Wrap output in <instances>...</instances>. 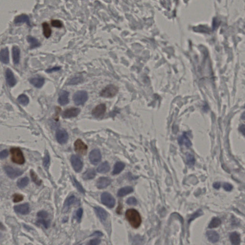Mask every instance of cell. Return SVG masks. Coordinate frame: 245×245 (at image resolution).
<instances>
[{
    "label": "cell",
    "mask_w": 245,
    "mask_h": 245,
    "mask_svg": "<svg viewBox=\"0 0 245 245\" xmlns=\"http://www.w3.org/2000/svg\"><path fill=\"white\" fill-rule=\"evenodd\" d=\"M230 239L232 244L239 245L240 243V236L237 232H233L230 235Z\"/></svg>",
    "instance_id": "4316f807"
},
{
    "label": "cell",
    "mask_w": 245,
    "mask_h": 245,
    "mask_svg": "<svg viewBox=\"0 0 245 245\" xmlns=\"http://www.w3.org/2000/svg\"><path fill=\"white\" fill-rule=\"evenodd\" d=\"M96 175V172L93 169H89L83 173L82 178L85 180H91L94 179Z\"/></svg>",
    "instance_id": "484cf974"
},
{
    "label": "cell",
    "mask_w": 245,
    "mask_h": 245,
    "mask_svg": "<svg viewBox=\"0 0 245 245\" xmlns=\"http://www.w3.org/2000/svg\"><path fill=\"white\" fill-rule=\"evenodd\" d=\"M125 167V164L122 162H118L114 165L112 174L113 175L118 174L122 171Z\"/></svg>",
    "instance_id": "83f0119b"
},
{
    "label": "cell",
    "mask_w": 245,
    "mask_h": 245,
    "mask_svg": "<svg viewBox=\"0 0 245 245\" xmlns=\"http://www.w3.org/2000/svg\"><path fill=\"white\" fill-rule=\"evenodd\" d=\"M4 169L8 176L12 179L17 178V177L22 175L24 173L23 171L20 169L13 168L12 167L9 166L5 167Z\"/></svg>",
    "instance_id": "8992f818"
},
{
    "label": "cell",
    "mask_w": 245,
    "mask_h": 245,
    "mask_svg": "<svg viewBox=\"0 0 245 245\" xmlns=\"http://www.w3.org/2000/svg\"><path fill=\"white\" fill-rule=\"evenodd\" d=\"M118 92V88L114 85H107L100 92V96L104 98H112Z\"/></svg>",
    "instance_id": "3957f363"
},
{
    "label": "cell",
    "mask_w": 245,
    "mask_h": 245,
    "mask_svg": "<svg viewBox=\"0 0 245 245\" xmlns=\"http://www.w3.org/2000/svg\"><path fill=\"white\" fill-rule=\"evenodd\" d=\"M133 192L132 187L126 186L120 189L118 192V195L119 197H123Z\"/></svg>",
    "instance_id": "d4e9b609"
},
{
    "label": "cell",
    "mask_w": 245,
    "mask_h": 245,
    "mask_svg": "<svg viewBox=\"0 0 245 245\" xmlns=\"http://www.w3.org/2000/svg\"><path fill=\"white\" fill-rule=\"evenodd\" d=\"M111 183V179L109 178L101 177V178H100L97 181V187L98 189H104L110 185Z\"/></svg>",
    "instance_id": "5bb4252c"
},
{
    "label": "cell",
    "mask_w": 245,
    "mask_h": 245,
    "mask_svg": "<svg viewBox=\"0 0 245 245\" xmlns=\"http://www.w3.org/2000/svg\"><path fill=\"white\" fill-rule=\"evenodd\" d=\"M0 60L5 64L9 62V50L7 48H5L0 51Z\"/></svg>",
    "instance_id": "e0dca14e"
},
{
    "label": "cell",
    "mask_w": 245,
    "mask_h": 245,
    "mask_svg": "<svg viewBox=\"0 0 245 245\" xmlns=\"http://www.w3.org/2000/svg\"><path fill=\"white\" fill-rule=\"evenodd\" d=\"M92 236H103V233L101 232H99V231H96V232H94L92 234Z\"/></svg>",
    "instance_id": "f5cc1de1"
},
{
    "label": "cell",
    "mask_w": 245,
    "mask_h": 245,
    "mask_svg": "<svg viewBox=\"0 0 245 245\" xmlns=\"http://www.w3.org/2000/svg\"><path fill=\"white\" fill-rule=\"evenodd\" d=\"M101 201L104 205L109 208H113L116 204V200L110 193H104L101 195Z\"/></svg>",
    "instance_id": "5b68a950"
},
{
    "label": "cell",
    "mask_w": 245,
    "mask_h": 245,
    "mask_svg": "<svg viewBox=\"0 0 245 245\" xmlns=\"http://www.w3.org/2000/svg\"><path fill=\"white\" fill-rule=\"evenodd\" d=\"M30 82L36 88H40L44 84L45 80L42 77L34 78L30 80Z\"/></svg>",
    "instance_id": "7402d4cb"
},
{
    "label": "cell",
    "mask_w": 245,
    "mask_h": 245,
    "mask_svg": "<svg viewBox=\"0 0 245 245\" xmlns=\"http://www.w3.org/2000/svg\"><path fill=\"white\" fill-rule=\"evenodd\" d=\"M37 216L38 218H48V214L46 211H41L37 213Z\"/></svg>",
    "instance_id": "f6af8a7d"
},
{
    "label": "cell",
    "mask_w": 245,
    "mask_h": 245,
    "mask_svg": "<svg viewBox=\"0 0 245 245\" xmlns=\"http://www.w3.org/2000/svg\"><path fill=\"white\" fill-rule=\"evenodd\" d=\"M125 217L131 226L135 228L139 227L141 222V216L138 211L134 209H130L126 211Z\"/></svg>",
    "instance_id": "6da1fadb"
},
{
    "label": "cell",
    "mask_w": 245,
    "mask_h": 245,
    "mask_svg": "<svg viewBox=\"0 0 245 245\" xmlns=\"http://www.w3.org/2000/svg\"><path fill=\"white\" fill-rule=\"evenodd\" d=\"M186 159H187V165L189 167H193L195 165V157L193 155L191 154H188L186 155Z\"/></svg>",
    "instance_id": "8d00e7d4"
},
{
    "label": "cell",
    "mask_w": 245,
    "mask_h": 245,
    "mask_svg": "<svg viewBox=\"0 0 245 245\" xmlns=\"http://www.w3.org/2000/svg\"><path fill=\"white\" fill-rule=\"evenodd\" d=\"M73 183L75 186V187L77 188L78 190L79 191V192H80L81 193H84L85 190L83 189V187L81 185V184L77 181V180H76V179L74 177L73 178Z\"/></svg>",
    "instance_id": "74e56055"
},
{
    "label": "cell",
    "mask_w": 245,
    "mask_h": 245,
    "mask_svg": "<svg viewBox=\"0 0 245 245\" xmlns=\"http://www.w3.org/2000/svg\"><path fill=\"white\" fill-rule=\"evenodd\" d=\"M80 110L79 108L72 107L68 109L63 112L62 114L63 118H74L78 116L80 113Z\"/></svg>",
    "instance_id": "7c38bea8"
},
{
    "label": "cell",
    "mask_w": 245,
    "mask_h": 245,
    "mask_svg": "<svg viewBox=\"0 0 245 245\" xmlns=\"http://www.w3.org/2000/svg\"><path fill=\"white\" fill-rule=\"evenodd\" d=\"M15 212L22 215H26L30 212V206L28 203L21 204L14 207Z\"/></svg>",
    "instance_id": "4fadbf2b"
},
{
    "label": "cell",
    "mask_w": 245,
    "mask_h": 245,
    "mask_svg": "<svg viewBox=\"0 0 245 245\" xmlns=\"http://www.w3.org/2000/svg\"><path fill=\"white\" fill-rule=\"evenodd\" d=\"M60 68L59 67H53L52 68H49V69L46 70V72H47L48 73H50V72H53V71H58V70H60Z\"/></svg>",
    "instance_id": "681fc988"
},
{
    "label": "cell",
    "mask_w": 245,
    "mask_h": 245,
    "mask_svg": "<svg viewBox=\"0 0 245 245\" xmlns=\"http://www.w3.org/2000/svg\"><path fill=\"white\" fill-rule=\"evenodd\" d=\"M43 33L46 38H49L51 34V30L49 25L46 23H44L43 24Z\"/></svg>",
    "instance_id": "d6a6232c"
},
{
    "label": "cell",
    "mask_w": 245,
    "mask_h": 245,
    "mask_svg": "<svg viewBox=\"0 0 245 245\" xmlns=\"http://www.w3.org/2000/svg\"><path fill=\"white\" fill-rule=\"evenodd\" d=\"M30 175L31 177L32 180L34 183H35L37 185H40L42 183L41 180L39 179L37 175L35 172L33 170L30 171Z\"/></svg>",
    "instance_id": "d590c367"
},
{
    "label": "cell",
    "mask_w": 245,
    "mask_h": 245,
    "mask_svg": "<svg viewBox=\"0 0 245 245\" xmlns=\"http://www.w3.org/2000/svg\"><path fill=\"white\" fill-rule=\"evenodd\" d=\"M2 233H0V238H2Z\"/></svg>",
    "instance_id": "db71d44e"
},
{
    "label": "cell",
    "mask_w": 245,
    "mask_h": 245,
    "mask_svg": "<svg viewBox=\"0 0 245 245\" xmlns=\"http://www.w3.org/2000/svg\"><path fill=\"white\" fill-rule=\"evenodd\" d=\"M220 186H221V184H220V183H218V182H216L213 184V187H214V188L217 189V190L220 188Z\"/></svg>",
    "instance_id": "816d5d0a"
},
{
    "label": "cell",
    "mask_w": 245,
    "mask_h": 245,
    "mask_svg": "<svg viewBox=\"0 0 245 245\" xmlns=\"http://www.w3.org/2000/svg\"><path fill=\"white\" fill-rule=\"evenodd\" d=\"M106 104H99L92 110V116L96 118H102L106 113Z\"/></svg>",
    "instance_id": "ba28073f"
},
{
    "label": "cell",
    "mask_w": 245,
    "mask_h": 245,
    "mask_svg": "<svg viewBox=\"0 0 245 245\" xmlns=\"http://www.w3.org/2000/svg\"><path fill=\"white\" fill-rule=\"evenodd\" d=\"M206 236L210 242L216 243L219 240V235L214 231H208L206 232Z\"/></svg>",
    "instance_id": "d6986e66"
},
{
    "label": "cell",
    "mask_w": 245,
    "mask_h": 245,
    "mask_svg": "<svg viewBox=\"0 0 245 245\" xmlns=\"http://www.w3.org/2000/svg\"><path fill=\"white\" fill-rule=\"evenodd\" d=\"M24 199V197L22 195L16 193L13 195V201L14 203H18L21 202Z\"/></svg>",
    "instance_id": "60d3db41"
},
{
    "label": "cell",
    "mask_w": 245,
    "mask_h": 245,
    "mask_svg": "<svg viewBox=\"0 0 245 245\" xmlns=\"http://www.w3.org/2000/svg\"><path fill=\"white\" fill-rule=\"evenodd\" d=\"M88 99L87 92L85 91H80L75 93L73 95V100L77 106L84 104Z\"/></svg>",
    "instance_id": "277c9868"
},
{
    "label": "cell",
    "mask_w": 245,
    "mask_h": 245,
    "mask_svg": "<svg viewBox=\"0 0 245 245\" xmlns=\"http://www.w3.org/2000/svg\"><path fill=\"white\" fill-rule=\"evenodd\" d=\"M82 214H83V210L82 208H79L76 212V216H77L78 221L80 222L81 220Z\"/></svg>",
    "instance_id": "7dc6e473"
},
{
    "label": "cell",
    "mask_w": 245,
    "mask_h": 245,
    "mask_svg": "<svg viewBox=\"0 0 245 245\" xmlns=\"http://www.w3.org/2000/svg\"><path fill=\"white\" fill-rule=\"evenodd\" d=\"M70 161L75 171L77 172H80L83 167V163L80 158L76 155H72L71 156Z\"/></svg>",
    "instance_id": "30bf717a"
},
{
    "label": "cell",
    "mask_w": 245,
    "mask_h": 245,
    "mask_svg": "<svg viewBox=\"0 0 245 245\" xmlns=\"http://www.w3.org/2000/svg\"><path fill=\"white\" fill-rule=\"evenodd\" d=\"M51 24H52L53 27H57V28H60V27H62V23L60 21H59V20H53L51 22Z\"/></svg>",
    "instance_id": "ee69618b"
},
{
    "label": "cell",
    "mask_w": 245,
    "mask_h": 245,
    "mask_svg": "<svg viewBox=\"0 0 245 245\" xmlns=\"http://www.w3.org/2000/svg\"><path fill=\"white\" fill-rule=\"evenodd\" d=\"M11 159L15 163L22 165L25 162V159L22 150L18 147H13L10 149Z\"/></svg>",
    "instance_id": "7a4b0ae2"
},
{
    "label": "cell",
    "mask_w": 245,
    "mask_h": 245,
    "mask_svg": "<svg viewBox=\"0 0 245 245\" xmlns=\"http://www.w3.org/2000/svg\"><path fill=\"white\" fill-rule=\"evenodd\" d=\"M74 149L75 151L80 155L86 154L88 147L80 139L77 140L74 143Z\"/></svg>",
    "instance_id": "52a82bcc"
},
{
    "label": "cell",
    "mask_w": 245,
    "mask_h": 245,
    "mask_svg": "<svg viewBox=\"0 0 245 245\" xmlns=\"http://www.w3.org/2000/svg\"><path fill=\"white\" fill-rule=\"evenodd\" d=\"M223 188L227 192H230L233 189V186L228 183H224L223 185Z\"/></svg>",
    "instance_id": "bcb514c9"
},
{
    "label": "cell",
    "mask_w": 245,
    "mask_h": 245,
    "mask_svg": "<svg viewBox=\"0 0 245 245\" xmlns=\"http://www.w3.org/2000/svg\"><path fill=\"white\" fill-rule=\"evenodd\" d=\"M29 181V180L27 177H24L18 180L17 182V185L19 188L22 189L28 185Z\"/></svg>",
    "instance_id": "f546056e"
},
{
    "label": "cell",
    "mask_w": 245,
    "mask_h": 245,
    "mask_svg": "<svg viewBox=\"0 0 245 245\" xmlns=\"http://www.w3.org/2000/svg\"><path fill=\"white\" fill-rule=\"evenodd\" d=\"M77 199H76V198L73 195L70 196L68 199L66 201L65 204H64V207L63 211L64 212H66L68 210V209L70 208V206L72 205V204H74L75 203L77 202Z\"/></svg>",
    "instance_id": "44dd1931"
},
{
    "label": "cell",
    "mask_w": 245,
    "mask_h": 245,
    "mask_svg": "<svg viewBox=\"0 0 245 245\" xmlns=\"http://www.w3.org/2000/svg\"><path fill=\"white\" fill-rule=\"evenodd\" d=\"M90 161L94 165L99 163L102 159L101 152L99 149H94L90 152L89 155Z\"/></svg>",
    "instance_id": "9c48e42d"
},
{
    "label": "cell",
    "mask_w": 245,
    "mask_h": 245,
    "mask_svg": "<svg viewBox=\"0 0 245 245\" xmlns=\"http://www.w3.org/2000/svg\"><path fill=\"white\" fill-rule=\"evenodd\" d=\"M14 22L17 25L23 24L24 23H27V24H29V18L26 15H22L15 17Z\"/></svg>",
    "instance_id": "cb8c5ba5"
},
{
    "label": "cell",
    "mask_w": 245,
    "mask_h": 245,
    "mask_svg": "<svg viewBox=\"0 0 245 245\" xmlns=\"http://www.w3.org/2000/svg\"><path fill=\"white\" fill-rule=\"evenodd\" d=\"M110 167L109 164L107 161L104 162L98 167L97 171L100 173H105L110 170Z\"/></svg>",
    "instance_id": "f1b7e54d"
},
{
    "label": "cell",
    "mask_w": 245,
    "mask_h": 245,
    "mask_svg": "<svg viewBox=\"0 0 245 245\" xmlns=\"http://www.w3.org/2000/svg\"><path fill=\"white\" fill-rule=\"evenodd\" d=\"M47 218H39L37 221V224H42L46 228H48L50 224V221L47 220Z\"/></svg>",
    "instance_id": "836d02e7"
},
{
    "label": "cell",
    "mask_w": 245,
    "mask_h": 245,
    "mask_svg": "<svg viewBox=\"0 0 245 245\" xmlns=\"http://www.w3.org/2000/svg\"><path fill=\"white\" fill-rule=\"evenodd\" d=\"M83 81V78L82 77H78L71 79V80L68 83V85L77 84Z\"/></svg>",
    "instance_id": "f35d334b"
},
{
    "label": "cell",
    "mask_w": 245,
    "mask_h": 245,
    "mask_svg": "<svg viewBox=\"0 0 245 245\" xmlns=\"http://www.w3.org/2000/svg\"><path fill=\"white\" fill-rule=\"evenodd\" d=\"M20 51L19 48L17 46H13L12 48V56L13 62L15 64H18L20 61Z\"/></svg>",
    "instance_id": "ffe728a7"
},
{
    "label": "cell",
    "mask_w": 245,
    "mask_h": 245,
    "mask_svg": "<svg viewBox=\"0 0 245 245\" xmlns=\"http://www.w3.org/2000/svg\"><path fill=\"white\" fill-rule=\"evenodd\" d=\"M126 203L128 205H135L137 204V201L135 198L130 197L126 201Z\"/></svg>",
    "instance_id": "7bdbcfd3"
},
{
    "label": "cell",
    "mask_w": 245,
    "mask_h": 245,
    "mask_svg": "<svg viewBox=\"0 0 245 245\" xmlns=\"http://www.w3.org/2000/svg\"><path fill=\"white\" fill-rule=\"evenodd\" d=\"M8 152L7 150H3L1 152H0V159H5L8 156Z\"/></svg>",
    "instance_id": "c3c4849f"
},
{
    "label": "cell",
    "mask_w": 245,
    "mask_h": 245,
    "mask_svg": "<svg viewBox=\"0 0 245 245\" xmlns=\"http://www.w3.org/2000/svg\"><path fill=\"white\" fill-rule=\"evenodd\" d=\"M17 100L20 104L25 106L27 105L29 103V100L28 97L24 94L19 95L18 97Z\"/></svg>",
    "instance_id": "e575fe53"
},
{
    "label": "cell",
    "mask_w": 245,
    "mask_h": 245,
    "mask_svg": "<svg viewBox=\"0 0 245 245\" xmlns=\"http://www.w3.org/2000/svg\"><path fill=\"white\" fill-rule=\"evenodd\" d=\"M101 242V240L98 239H93L90 242V244L92 245H99Z\"/></svg>",
    "instance_id": "f907efd6"
},
{
    "label": "cell",
    "mask_w": 245,
    "mask_h": 245,
    "mask_svg": "<svg viewBox=\"0 0 245 245\" xmlns=\"http://www.w3.org/2000/svg\"><path fill=\"white\" fill-rule=\"evenodd\" d=\"M27 41L30 44L31 48H37L40 45V43H39V42L37 41V39L30 36H29L27 37Z\"/></svg>",
    "instance_id": "4dcf8cb0"
},
{
    "label": "cell",
    "mask_w": 245,
    "mask_h": 245,
    "mask_svg": "<svg viewBox=\"0 0 245 245\" xmlns=\"http://www.w3.org/2000/svg\"><path fill=\"white\" fill-rule=\"evenodd\" d=\"M94 210L96 214L101 221L102 222L105 221L108 217V214L105 211V210L100 207H95Z\"/></svg>",
    "instance_id": "2e32d148"
},
{
    "label": "cell",
    "mask_w": 245,
    "mask_h": 245,
    "mask_svg": "<svg viewBox=\"0 0 245 245\" xmlns=\"http://www.w3.org/2000/svg\"><path fill=\"white\" fill-rule=\"evenodd\" d=\"M50 163V157L48 154H46L43 159V165L46 168H48Z\"/></svg>",
    "instance_id": "ab89813d"
},
{
    "label": "cell",
    "mask_w": 245,
    "mask_h": 245,
    "mask_svg": "<svg viewBox=\"0 0 245 245\" xmlns=\"http://www.w3.org/2000/svg\"><path fill=\"white\" fill-rule=\"evenodd\" d=\"M203 214V212L201 210H198L196 212H195V214H192L191 217H190V218L189 221H188V222L189 223H190L191 222L193 221V219H195V218L198 217V216H200V215H202Z\"/></svg>",
    "instance_id": "b9f144b4"
},
{
    "label": "cell",
    "mask_w": 245,
    "mask_h": 245,
    "mask_svg": "<svg viewBox=\"0 0 245 245\" xmlns=\"http://www.w3.org/2000/svg\"><path fill=\"white\" fill-rule=\"evenodd\" d=\"M221 224V221L220 219L217 218V217H214V218H213L212 221L210 222V223L208 226V227L209 228H216L220 226Z\"/></svg>",
    "instance_id": "1f68e13d"
},
{
    "label": "cell",
    "mask_w": 245,
    "mask_h": 245,
    "mask_svg": "<svg viewBox=\"0 0 245 245\" xmlns=\"http://www.w3.org/2000/svg\"><path fill=\"white\" fill-rule=\"evenodd\" d=\"M5 76H6V82H7L8 84L9 85L10 87H13L15 86L17 83V80L15 77L13 72L10 69L7 68L6 70Z\"/></svg>",
    "instance_id": "9a60e30c"
},
{
    "label": "cell",
    "mask_w": 245,
    "mask_h": 245,
    "mask_svg": "<svg viewBox=\"0 0 245 245\" xmlns=\"http://www.w3.org/2000/svg\"><path fill=\"white\" fill-rule=\"evenodd\" d=\"M179 144L180 145H184L186 147H189L192 146V143L185 134L180 137L178 139Z\"/></svg>",
    "instance_id": "603a6c76"
},
{
    "label": "cell",
    "mask_w": 245,
    "mask_h": 245,
    "mask_svg": "<svg viewBox=\"0 0 245 245\" xmlns=\"http://www.w3.org/2000/svg\"><path fill=\"white\" fill-rule=\"evenodd\" d=\"M56 140L61 144H65L68 138V133L64 129H60L56 131Z\"/></svg>",
    "instance_id": "8fae6325"
},
{
    "label": "cell",
    "mask_w": 245,
    "mask_h": 245,
    "mask_svg": "<svg viewBox=\"0 0 245 245\" xmlns=\"http://www.w3.org/2000/svg\"><path fill=\"white\" fill-rule=\"evenodd\" d=\"M68 96L69 92L67 91H62L58 98V103L61 106H65L66 104H68L69 102Z\"/></svg>",
    "instance_id": "ac0fdd59"
}]
</instances>
